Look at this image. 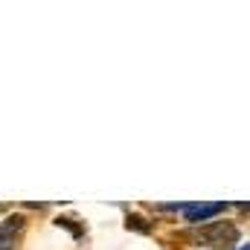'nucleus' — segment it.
<instances>
[{
    "mask_svg": "<svg viewBox=\"0 0 250 250\" xmlns=\"http://www.w3.org/2000/svg\"><path fill=\"white\" fill-rule=\"evenodd\" d=\"M201 236H204L207 242H212V245H236V242H239V230H236L230 221H215V224L204 227Z\"/></svg>",
    "mask_w": 250,
    "mask_h": 250,
    "instance_id": "obj_1",
    "label": "nucleus"
},
{
    "mask_svg": "<svg viewBox=\"0 0 250 250\" xmlns=\"http://www.w3.org/2000/svg\"><path fill=\"white\" fill-rule=\"evenodd\" d=\"M224 209H227V204H187L184 218H187V224H201V221H207Z\"/></svg>",
    "mask_w": 250,
    "mask_h": 250,
    "instance_id": "obj_2",
    "label": "nucleus"
},
{
    "mask_svg": "<svg viewBox=\"0 0 250 250\" xmlns=\"http://www.w3.org/2000/svg\"><path fill=\"white\" fill-rule=\"evenodd\" d=\"M0 230H3V233H18V230H23V218H21V215H12V218H6V221L0 224Z\"/></svg>",
    "mask_w": 250,
    "mask_h": 250,
    "instance_id": "obj_3",
    "label": "nucleus"
},
{
    "mask_svg": "<svg viewBox=\"0 0 250 250\" xmlns=\"http://www.w3.org/2000/svg\"><path fill=\"white\" fill-rule=\"evenodd\" d=\"M131 227H134V230H140V233H151V227H148V224H143V218H140V215H128V230H131Z\"/></svg>",
    "mask_w": 250,
    "mask_h": 250,
    "instance_id": "obj_4",
    "label": "nucleus"
},
{
    "mask_svg": "<svg viewBox=\"0 0 250 250\" xmlns=\"http://www.w3.org/2000/svg\"><path fill=\"white\" fill-rule=\"evenodd\" d=\"M0 250H15V233H3L0 230Z\"/></svg>",
    "mask_w": 250,
    "mask_h": 250,
    "instance_id": "obj_5",
    "label": "nucleus"
},
{
    "mask_svg": "<svg viewBox=\"0 0 250 250\" xmlns=\"http://www.w3.org/2000/svg\"><path fill=\"white\" fill-rule=\"evenodd\" d=\"M242 250H250V245H248V248H242Z\"/></svg>",
    "mask_w": 250,
    "mask_h": 250,
    "instance_id": "obj_6",
    "label": "nucleus"
},
{
    "mask_svg": "<svg viewBox=\"0 0 250 250\" xmlns=\"http://www.w3.org/2000/svg\"><path fill=\"white\" fill-rule=\"evenodd\" d=\"M0 212H3V207H0Z\"/></svg>",
    "mask_w": 250,
    "mask_h": 250,
    "instance_id": "obj_7",
    "label": "nucleus"
}]
</instances>
